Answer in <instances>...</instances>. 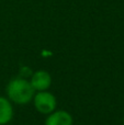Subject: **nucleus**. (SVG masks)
Wrapping results in <instances>:
<instances>
[{
  "instance_id": "0eeeda50",
  "label": "nucleus",
  "mask_w": 124,
  "mask_h": 125,
  "mask_svg": "<svg viewBox=\"0 0 124 125\" xmlns=\"http://www.w3.org/2000/svg\"><path fill=\"white\" fill-rule=\"evenodd\" d=\"M123 125H124V117H123Z\"/></svg>"
},
{
  "instance_id": "f03ea898",
  "label": "nucleus",
  "mask_w": 124,
  "mask_h": 125,
  "mask_svg": "<svg viewBox=\"0 0 124 125\" xmlns=\"http://www.w3.org/2000/svg\"><path fill=\"white\" fill-rule=\"evenodd\" d=\"M33 105L39 113L44 115L50 114L57 108V99L48 90L37 91L32 99Z\"/></svg>"
},
{
  "instance_id": "f257e3e1",
  "label": "nucleus",
  "mask_w": 124,
  "mask_h": 125,
  "mask_svg": "<svg viewBox=\"0 0 124 125\" xmlns=\"http://www.w3.org/2000/svg\"><path fill=\"white\" fill-rule=\"evenodd\" d=\"M6 93L7 98L12 103L18 104V105H25L32 102L35 90L33 89L30 80L19 76V77L12 78L7 83Z\"/></svg>"
},
{
  "instance_id": "20e7f679",
  "label": "nucleus",
  "mask_w": 124,
  "mask_h": 125,
  "mask_svg": "<svg viewBox=\"0 0 124 125\" xmlns=\"http://www.w3.org/2000/svg\"><path fill=\"white\" fill-rule=\"evenodd\" d=\"M74 117L66 110H54L47 114L44 125H72Z\"/></svg>"
},
{
  "instance_id": "39448f33",
  "label": "nucleus",
  "mask_w": 124,
  "mask_h": 125,
  "mask_svg": "<svg viewBox=\"0 0 124 125\" xmlns=\"http://www.w3.org/2000/svg\"><path fill=\"white\" fill-rule=\"evenodd\" d=\"M13 103L7 97L0 95V125L9 124L13 119Z\"/></svg>"
},
{
  "instance_id": "423d86ee",
  "label": "nucleus",
  "mask_w": 124,
  "mask_h": 125,
  "mask_svg": "<svg viewBox=\"0 0 124 125\" xmlns=\"http://www.w3.org/2000/svg\"><path fill=\"white\" fill-rule=\"evenodd\" d=\"M19 73H20V75H19L20 77L26 78V79H30V77L32 76V73H33V71H32V69H31L30 67H28V66H22L21 68H20Z\"/></svg>"
},
{
  "instance_id": "7ed1b4c3",
  "label": "nucleus",
  "mask_w": 124,
  "mask_h": 125,
  "mask_svg": "<svg viewBox=\"0 0 124 125\" xmlns=\"http://www.w3.org/2000/svg\"><path fill=\"white\" fill-rule=\"evenodd\" d=\"M30 82L32 84L35 92L37 91L48 90L52 86V76L46 70H36L33 71L32 76L30 77Z\"/></svg>"
}]
</instances>
